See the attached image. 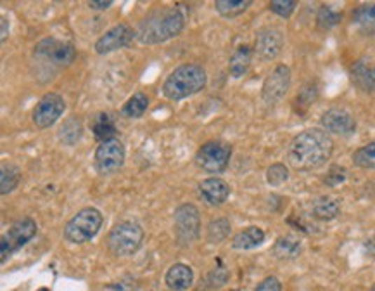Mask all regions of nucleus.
<instances>
[{
	"label": "nucleus",
	"mask_w": 375,
	"mask_h": 291,
	"mask_svg": "<svg viewBox=\"0 0 375 291\" xmlns=\"http://www.w3.org/2000/svg\"><path fill=\"white\" fill-rule=\"evenodd\" d=\"M334 142L322 128H308L290 141L288 149L289 165L297 172H311L330 160Z\"/></svg>",
	"instance_id": "f257e3e1"
},
{
	"label": "nucleus",
	"mask_w": 375,
	"mask_h": 291,
	"mask_svg": "<svg viewBox=\"0 0 375 291\" xmlns=\"http://www.w3.org/2000/svg\"><path fill=\"white\" fill-rule=\"evenodd\" d=\"M185 27V16L178 9H164L150 14L137 29L139 42L146 46H156L167 40L175 39Z\"/></svg>",
	"instance_id": "f03ea898"
},
{
	"label": "nucleus",
	"mask_w": 375,
	"mask_h": 291,
	"mask_svg": "<svg viewBox=\"0 0 375 291\" xmlns=\"http://www.w3.org/2000/svg\"><path fill=\"white\" fill-rule=\"evenodd\" d=\"M206 82H208L206 69L201 65L189 62V65L175 68L167 76L161 90H163L164 97L170 101H182V99L201 92L206 87Z\"/></svg>",
	"instance_id": "7ed1b4c3"
},
{
	"label": "nucleus",
	"mask_w": 375,
	"mask_h": 291,
	"mask_svg": "<svg viewBox=\"0 0 375 291\" xmlns=\"http://www.w3.org/2000/svg\"><path fill=\"white\" fill-rule=\"evenodd\" d=\"M102 222H104V217L97 208H94V206L82 208L64 226V239L68 243H73V245H82V243L90 241L92 238L97 236Z\"/></svg>",
	"instance_id": "20e7f679"
},
{
	"label": "nucleus",
	"mask_w": 375,
	"mask_h": 291,
	"mask_svg": "<svg viewBox=\"0 0 375 291\" xmlns=\"http://www.w3.org/2000/svg\"><path fill=\"white\" fill-rule=\"evenodd\" d=\"M144 241V229L137 222L116 224L108 234V248L115 257H130L141 248Z\"/></svg>",
	"instance_id": "39448f33"
},
{
	"label": "nucleus",
	"mask_w": 375,
	"mask_h": 291,
	"mask_svg": "<svg viewBox=\"0 0 375 291\" xmlns=\"http://www.w3.org/2000/svg\"><path fill=\"white\" fill-rule=\"evenodd\" d=\"M33 57L50 68H66L76 57V49L68 42L57 39H43L33 49Z\"/></svg>",
	"instance_id": "423d86ee"
},
{
	"label": "nucleus",
	"mask_w": 375,
	"mask_h": 291,
	"mask_svg": "<svg viewBox=\"0 0 375 291\" xmlns=\"http://www.w3.org/2000/svg\"><path fill=\"white\" fill-rule=\"evenodd\" d=\"M232 146L222 141H209L196 153V165L206 174H222L230 163Z\"/></svg>",
	"instance_id": "0eeeda50"
},
{
	"label": "nucleus",
	"mask_w": 375,
	"mask_h": 291,
	"mask_svg": "<svg viewBox=\"0 0 375 291\" xmlns=\"http://www.w3.org/2000/svg\"><path fill=\"white\" fill-rule=\"evenodd\" d=\"M36 231H38V227H36V222L31 217L16 220L0 239V260L6 262L7 257L16 252V250H20L21 246L27 245L29 239L36 234Z\"/></svg>",
	"instance_id": "6e6552de"
},
{
	"label": "nucleus",
	"mask_w": 375,
	"mask_h": 291,
	"mask_svg": "<svg viewBox=\"0 0 375 291\" xmlns=\"http://www.w3.org/2000/svg\"><path fill=\"white\" fill-rule=\"evenodd\" d=\"M125 158H127V151H125L123 142L120 139H111L99 144L95 149L94 165L95 170L101 175H113L123 167Z\"/></svg>",
	"instance_id": "1a4fd4ad"
},
{
	"label": "nucleus",
	"mask_w": 375,
	"mask_h": 291,
	"mask_svg": "<svg viewBox=\"0 0 375 291\" xmlns=\"http://www.w3.org/2000/svg\"><path fill=\"white\" fill-rule=\"evenodd\" d=\"M175 233L182 245H190L199 238L201 217L199 210L194 205L185 203L180 205L175 210Z\"/></svg>",
	"instance_id": "9d476101"
},
{
	"label": "nucleus",
	"mask_w": 375,
	"mask_h": 291,
	"mask_svg": "<svg viewBox=\"0 0 375 291\" xmlns=\"http://www.w3.org/2000/svg\"><path fill=\"white\" fill-rule=\"evenodd\" d=\"M64 99L56 94V92H49V94L43 95V97L36 102L35 108H33V123H35L36 128H42V130L43 128L52 127L59 118H61L62 113H64Z\"/></svg>",
	"instance_id": "9b49d317"
},
{
	"label": "nucleus",
	"mask_w": 375,
	"mask_h": 291,
	"mask_svg": "<svg viewBox=\"0 0 375 291\" xmlns=\"http://www.w3.org/2000/svg\"><path fill=\"white\" fill-rule=\"evenodd\" d=\"M290 87V69L289 66L278 65L270 72L261 88V97L268 106H274L288 94Z\"/></svg>",
	"instance_id": "f8f14e48"
},
{
	"label": "nucleus",
	"mask_w": 375,
	"mask_h": 291,
	"mask_svg": "<svg viewBox=\"0 0 375 291\" xmlns=\"http://www.w3.org/2000/svg\"><path fill=\"white\" fill-rule=\"evenodd\" d=\"M135 36H137V32H134V28L128 27L127 23L116 25V27L108 29V32L95 42V53L97 54L115 53L118 49H123V47L130 46V42L135 39Z\"/></svg>",
	"instance_id": "ddd939ff"
},
{
	"label": "nucleus",
	"mask_w": 375,
	"mask_h": 291,
	"mask_svg": "<svg viewBox=\"0 0 375 291\" xmlns=\"http://www.w3.org/2000/svg\"><path fill=\"white\" fill-rule=\"evenodd\" d=\"M284 47V35L277 28H263L256 35L255 54L261 61H271L282 53Z\"/></svg>",
	"instance_id": "4468645a"
},
{
	"label": "nucleus",
	"mask_w": 375,
	"mask_h": 291,
	"mask_svg": "<svg viewBox=\"0 0 375 291\" xmlns=\"http://www.w3.org/2000/svg\"><path fill=\"white\" fill-rule=\"evenodd\" d=\"M320 121H322V127L325 128L327 132L336 135H343V137L353 135L356 130L355 116L343 108L327 109Z\"/></svg>",
	"instance_id": "2eb2a0df"
},
{
	"label": "nucleus",
	"mask_w": 375,
	"mask_h": 291,
	"mask_svg": "<svg viewBox=\"0 0 375 291\" xmlns=\"http://www.w3.org/2000/svg\"><path fill=\"white\" fill-rule=\"evenodd\" d=\"M199 194L208 205L220 206L229 200L230 186L220 177H209L199 184Z\"/></svg>",
	"instance_id": "dca6fc26"
},
{
	"label": "nucleus",
	"mask_w": 375,
	"mask_h": 291,
	"mask_svg": "<svg viewBox=\"0 0 375 291\" xmlns=\"http://www.w3.org/2000/svg\"><path fill=\"white\" fill-rule=\"evenodd\" d=\"M194 272L189 265L175 264L168 269L164 283L171 291H185L192 286Z\"/></svg>",
	"instance_id": "f3484780"
},
{
	"label": "nucleus",
	"mask_w": 375,
	"mask_h": 291,
	"mask_svg": "<svg viewBox=\"0 0 375 291\" xmlns=\"http://www.w3.org/2000/svg\"><path fill=\"white\" fill-rule=\"evenodd\" d=\"M351 80L360 90L375 92V66L358 61L351 68Z\"/></svg>",
	"instance_id": "a211bd4d"
},
{
	"label": "nucleus",
	"mask_w": 375,
	"mask_h": 291,
	"mask_svg": "<svg viewBox=\"0 0 375 291\" xmlns=\"http://www.w3.org/2000/svg\"><path fill=\"white\" fill-rule=\"evenodd\" d=\"M253 49L249 46H239L230 56L229 72L234 79H242L251 68Z\"/></svg>",
	"instance_id": "6ab92c4d"
},
{
	"label": "nucleus",
	"mask_w": 375,
	"mask_h": 291,
	"mask_svg": "<svg viewBox=\"0 0 375 291\" xmlns=\"http://www.w3.org/2000/svg\"><path fill=\"white\" fill-rule=\"evenodd\" d=\"M341 213V205L336 198L330 196H320L311 203V215L317 220L329 222L334 220Z\"/></svg>",
	"instance_id": "aec40b11"
},
{
	"label": "nucleus",
	"mask_w": 375,
	"mask_h": 291,
	"mask_svg": "<svg viewBox=\"0 0 375 291\" xmlns=\"http://www.w3.org/2000/svg\"><path fill=\"white\" fill-rule=\"evenodd\" d=\"M301 248H303V246H301L299 238H296V236H292V234H288V236H282V238H278L277 241H275L271 252H274L275 259L292 260V259H296V257H299Z\"/></svg>",
	"instance_id": "412c9836"
},
{
	"label": "nucleus",
	"mask_w": 375,
	"mask_h": 291,
	"mask_svg": "<svg viewBox=\"0 0 375 291\" xmlns=\"http://www.w3.org/2000/svg\"><path fill=\"white\" fill-rule=\"evenodd\" d=\"M264 241V231L258 226L246 227L232 239V246L235 250H253Z\"/></svg>",
	"instance_id": "4be33fe9"
},
{
	"label": "nucleus",
	"mask_w": 375,
	"mask_h": 291,
	"mask_svg": "<svg viewBox=\"0 0 375 291\" xmlns=\"http://www.w3.org/2000/svg\"><path fill=\"white\" fill-rule=\"evenodd\" d=\"M90 128L92 132H94L95 139L101 142L111 141L116 135V123L108 113H99V115L92 120Z\"/></svg>",
	"instance_id": "5701e85b"
},
{
	"label": "nucleus",
	"mask_w": 375,
	"mask_h": 291,
	"mask_svg": "<svg viewBox=\"0 0 375 291\" xmlns=\"http://www.w3.org/2000/svg\"><path fill=\"white\" fill-rule=\"evenodd\" d=\"M57 135L59 141H61L64 146H75L83 135V125L82 121H80V118L76 116L68 118V120L61 125Z\"/></svg>",
	"instance_id": "b1692460"
},
{
	"label": "nucleus",
	"mask_w": 375,
	"mask_h": 291,
	"mask_svg": "<svg viewBox=\"0 0 375 291\" xmlns=\"http://www.w3.org/2000/svg\"><path fill=\"white\" fill-rule=\"evenodd\" d=\"M353 21L358 25L365 35H374L375 33V4H365L355 11Z\"/></svg>",
	"instance_id": "393cba45"
},
{
	"label": "nucleus",
	"mask_w": 375,
	"mask_h": 291,
	"mask_svg": "<svg viewBox=\"0 0 375 291\" xmlns=\"http://www.w3.org/2000/svg\"><path fill=\"white\" fill-rule=\"evenodd\" d=\"M251 4V0H216L215 7L223 18L232 20V18H237L242 13H246Z\"/></svg>",
	"instance_id": "a878e982"
},
{
	"label": "nucleus",
	"mask_w": 375,
	"mask_h": 291,
	"mask_svg": "<svg viewBox=\"0 0 375 291\" xmlns=\"http://www.w3.org/2000/svg\"><path fill=\"white\" fill-rule=\"evenodd\" d=\"M149 108V99L142 92L132 95L127 102H125L123 109H121V115L127 118H141Z\"/></svg>",
	"instance_id": "bb28decb"
},
{
	"label": "nucleus",
	"mask_w": 375,
	"mask_h": 291,
	"mask_svg": "<svg viewBox=\"0 0 375 291\" xmlns=\"http://www.w3.org/2000/svg\"><path fill=\"white\" fill-rule=\"evenodd\" d=\"M21 180V172L20 168L14 167V165H2V170H0V193L9 194L20 186Z\"/></svg>",
	"instance_id": "cd10ccee"
},
{
	"label": "nucleus",
	"mask_w": 375,
	"mask_h": 291,
	"mask_svg": "<svg viewBox=\"0 0 375 291\" xmlns=\"http://www.w3.org/2000/svg\"><path fill=\"white\" fill-rule=\"evenodd\" d=\"M353 163L365 170H375V141L356 149L353 153Z\"/></svg>",
	"instance_id": "c85d7f7f"
},
{
	"label": "nucleus",
	"mask_w": 375,
	"mask_h": 291,
	"mask_svg": "<svg viewBox=\"0 0 375 291\" xmlns=\"http://www.w3.org/2000/svg\"><path fill=\"white\" fill-rule=\"evenodd\" d=\"M230 234V222L227 219H216L211 220L208 226V241L216 245L229 238Z\"/></svg>",
	"instance_id": "c756f323"
},
{
	"label": "nucleus",
	"mask_w": 375,
	"mask_h": 291,
	"mask_svg": "<svg viewBox=\"0 0 375 291\" xmlns=\"http://www.w3.org/2000/svg\"><path fill=\"white\" fill-rule=\"evenodd\" d=\"M341 18H343V14L337 13V11H334L332 7L322 6L318 11L317 25H318V28H322V29H330V28L336 27L337 23H339Z\"/></svg>",
	"instance_id": "7c9ffc66"
},
{
	"label": "nucleus",
	"mask_w": 375,
	"mask_h": 291,
	"mask_svg": "<svg viewBox=\"0 0 375 291\" xmlns=\"http://www.w3.org/2000/svg\"><path fill=\"white\" fill-rule=\"evenodd\" d=\"M267 180L270 186H282L289 180V168L284 163H274L271 167H268Z\"/></svg>",
	"instance_id": "2f4dec72"
},
{
	"label": "nucleus",
	"mask_w": 375,
	"mask_h": 291,
	"mask_svg": "<svg viewBox=\"0 0 375 291\" xmlns=\"http://www.w3.org/2000/svg\"><path fill=\"white\" fill-rule=\"evenodd\" d=\"M296 6L297 2H294V0H274V2H270V11L277 14V16L288 20V18L292 16L294 11H296Z\"/></svg>",
	"instance_id": "473e14b6"
},
{
	"label": "nucleus",
	"mask_w": 375,
	"mask_h": 291,
	"mask_svg": "<svg viewBox=\"0 0 375 291\" xmlns=\"http://www.w3.org/2000/svg\"><path fill=\"white\" fill-rule=\"evenodd\" d=\"M344 180H346V170L343 167H332L325 179H323V182L330 187H336L339 184H343Z\"/></svg>",
	"instance_id": "72a5a7b5"
},
{
	"label": "nucleus",
	"mask_w": 375,
	"mask_h": 291,
	"mask_svg": "<svg viewBox=\"0 0 375 291\" xmlns=\"http://www.w3.org/2000/svg\"><path fill=\"white\" fill-rule=\"evenodd\" d=\"M317 95H318L317 87H315L313 83H311V86L304 87L303 90L299 92V95H297V101H296V102H299L301 106H304V108H308V106H310L311 102L315 101V97H317Z\"/></svg>",
	"instance_id": "f704fd0d"
},
{
	"label": "nucleus",
	"mask_w": 375,
	"mask_h": 291,
	"mask_svg": "<svg viewBox=\"0 0 375 291\" xmlns=\"http://www.w3.org/2000/svg\"><path fill=\"white\" fill-rule=\"evenodd\" d=\"M256 291H282V285L275 276H268L260 283Z\"/></svg>",
	"instance_id": "c9c22d12"
},
{
	"label": "nucleus",
	"mask_w": 375,
	"mask_h": 291,
	"mask_svg": "<svg viewBox=\"0 0 375 291\" xmlns=\"http://www.w3.org/2000/svg\"><path fill=\"white\" fill-rule=\"evenodd\" d=\"M111 6H113V0H101V2H95V0H92V2H88V7H90V9H95V11L109 9Z\"/></svg>",
	"instance_id": "e433bc0d"
},
{
	"label": "nucleus",
	"mask_w": 375,
	"mask_h": 291,
	"mask_svg": "<svg viewBox=\"0 0 375 291\" xmlns=\"http://www.w3.org/2000/svg\"><path fill=\"white\" fill-rule=\"evenodd\" d=\"M2 42H6L7 40V35H9V21H7L6 16H2Z\"/></svg>",
	"instance_id": "4c0bfd02"
},
{
	"label": "nucleus",
	"mask_w": 375,
	"mask_h": 291,
	"mask_svg": "<svg viewBox=\"0 0 375 291\" xmlns=\"http://www.w3.org/2000/svg\"><path fill=\"white\" fill-rule=\"evenodd\" d=\"M365 250L367 252H369V255H375V238L372 239H369V241L365 243Z\"/></svg>",
	"instance_id": "58836bf2"
},
{
	"label": "nucleus",
	"mask_w": 375,
	"mask_h": 291,
	"mask_svg": "<svg viewBox=\"0 0 375 291\" xmlns=\"http://www.w3.org/2000/svg\"><path fill=\"white\" fill-rule=\"evenodd\" d=\"M38 291H49V290H45V288H42V290H38Z\"/></svg>",
	"instance_id": "ea45409f"
},
{
	"label": "nucleus",
	"mask_w": 375,
	"mask_h": 291,
	"mask_svg": "<svg viewBox=\"0 0 375 291\" xmlns=\"http://www.w3.org/2000/svg\"><path fill=\"white\" fill-rule=\"evenodd\" d=\"M369 291H375V286H374V288H370V290H369Z\"/></svg>",
	"instance_id": "a19ab883"
},
{
	"label": "nucleus",
	"mask_w": 375,
	"mask_h": 291,
	"mask_svg": "<svg viewBox=\"0 0 375 291\" xmlns=\"http://www.w3.org/2000/svg\"><path fill=\"white\" fill-rule=\"evenodd\" d=\"M232 291H237V290H232Z\"/></svg>",
	"instance_id": "79ce46f5"
}]
</instances>
